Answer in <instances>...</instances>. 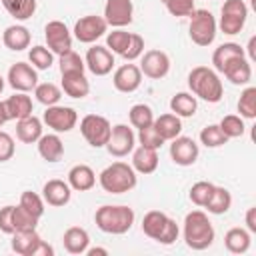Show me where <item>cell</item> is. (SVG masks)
<instances>
[{
	"mask_svg": "<svg viewBox=\"0 0 256 256\" xmlns=\"http://www.w3.org/2000/svg\"><path fill=\"white\" fill-rule=\"evenodd\" d=\"M134 218H136L134 210L124 204H104V206L96 208V212H94L96 226L102 232L114 234V236L126 234L132 228Z\"/></svg>",
	"mask_w": 256,
	"mask_h": 256,
	"instance_id": "1",
	"label": "cell"
},
{
	"mask_svg": "<svg viewBox=\"0 0 256 256\" xmlns=\"http://www.w3.org/2000/svg\"><path fill=\"white\" fill-rule=\"evenodd\" d=\"M182 234H184V242L188 248L192 250H206L212 246L214 242V226L208 218L206 212L202 210H192L186 214L184 218V228H182Z\"/></svg>",
	"mask_w": 256,
	"mask_h": 256,
	"instance_id": "2",
	"label": "cell"
},
{
	"mask_svg": "<svg viewBox=\"0 0 256 256\" xmlns=\"http://www.w3.org/2000/svg\"><path fill=\"white\" fill-rule=\"evenodd\" d=\"M188 88L192 90L194 96H198L210 104L220 102L224 96V86H222L218 72L214 68H208V66H196L190 70Z\"/></svg>",
	"mask_w": 256,
	"mask_h": 256,
	"instance_id": "3",
	"label": "cell"
},
{
	"mask_svg": "<svg viewBox=\"0 0 256 256\" xmlns=\"http://www.w3.org/2000/svg\"><path fill=\"white\" fill-rule=\"evenodd\" d=\"M138 182L136 170L132 168V164L126 162H112L110 166H106L100 174H98V184L102 186L104 192L108 194H124L130 192Z\"/></svg>",
	"mask_w": 256,
	"mask_h": 256,
	"instance_id": "4",
	"label": "cell"
},
{
	"mask_svg": "<svg viewBox=\"0 0 256 256\" xmlns=\"http://www.w3.org/2000/svg\"><path fill=\"white\" fill-rule=\"evenodd\" d=\"M142 232L148 238H152L164 246H170L178 240L180 228H178L176 220H172L168 214H164L160 210H150L142 218Z\"/></svg>",
	"mask_w": 256,
	"mask_h": 256,
	"instance_id": "5",
	"label": "cell"
},
{
	"mask_svg": "<svg viewBox=\"0 0 256 256\" xmlns=\"http://www.w3.org/2000/svg\"><path fill=\"white\" fill-rule=\"evenodd\" d=\"M216 30H218V22L210 10H204V8L192 10L188 34L196 46H210L216 38Z\"/></svg>",
	"mask_w": 256,
	"mask_h": 256,
	"instance_id": "6",
	"label": "cell"
},
{
	"mask_svg": "<svg viewBox=\"0 0 256 256\" xmlns=\"http://www.w3.org/2000/svg\"><path fill=\"white\" fill-rule=\"evenodd\" d=\"M12 250L20 256H54V248L40 238L34 230H16L10 242Z\"/></svg>",
	"mask_w": 256,
	"mask_h": 256,
	"instance_id": "7",
	"label": "cell"
},
{
	"mask_svg": "<svg viewBox=\"0 0 256 256\" xmlns=\"http://www.w3.org/2000/svg\"><path fill=\"white\" fill-rule=\"evenodd\" d=\"M80 132L92 148H104L110 138L112 124L108 122V118L100 114H86L80 120Z\"/></svg>",
	"mask_w": 256,
	"mask_h": 256,
	"instance_id": "8",
	"label": "cell"
},
{
	"mask_svg": "<svg viewBox=\"0 0 256 256\" xmlns=\"http://www.w3.org/2000/svg\"><path fill=\"white\" fill-rule=\"evenodd\" d=\"M220 30L228 36H234V34H240V30L244 28L246 24V18H248V6L244 0H226L222 4V10H220Z\"/></svg>",
	"mask_w": 256,
	"mask_h": 256,
	"instance_id": "9",
	"label": "cell"
},
{
	"mask_svg": "<svg viewBox=\"0 0 256 256\" xmlns=\"http://www.w3.org/2000/svg\"><path fill=\"white\" fill-rule=\"evenodd\" d=\"M108 150L110 156H116V158H124L128 154H132V150L136 148V134L130 126L126 124H116L112 126V132H110V138L104 146Z\"/></svg>",
	"mask_w": 256,
	"mask_h": 256,
	"instance_id": "10",
	"label": "cell"
},
{
	"mask_svg": "<svg viewBox=\"0 0 256 256\" xmlns=\"http://www.w3.org/2000/svg\"><path fill=\"white\" fill-rule=\"evenodd\" d=\"M42 122L52 128L56 134H62V132H70L76 122H78V114L74 108L70 106H60V104H54V106H46L44 110V116H42Z\"/></svg>",
	"mask_w": 256,
	"mask_h": 256,
	"instance_id": "11",
	"label": "cell"
},
{
	"mask_svg": "<svg viewBox=\"0 0 256 256\" xmlns=\"http://www.w3.org/2000/svg\"><path fill=\"white\" fill-rule=\"evenodd\" d=\"M108 30V24L104 20V16H96V14H88L82 16L80 20H76L74 24V38L82 44H94L98 38H102Z\"/></svg>",
	"mask_w": 256,
	"mask_h": 256,
	"instance_id": "12",
	"label": "cell"
},
{
	"mask_svg": "<svg viewBox=\"0 0 256 256\" xmlns=\"http://www.w3.org/2000/svg\"><path fill=\"white\" fill-rule=\"evenodd\" d=\"M44 38L48 44V50L56 56H62L72 50V32L68 26L60 20H50L44 28Z\"/></svg>",
	"mask_w": 256,
	"mask_h": 256,
	"instance_id": "13",
	"label": "cell"
},
{
	"mask_svg": "<svg viewBox=\"0 0 256 256\" xmlns=\"http://www.w3.org/2000/svg\"><path fill=\"white\" fill-rule=\"evenodd\" d=\"M6 80L16 92H30L38 84V72L28 62H16L8 68Z\"/></svg>",
	"mask_w": 256,
	"mask_h": 256,
	"instance_id": "14",
	"label": "cell"
},
{
	"mask_svg": "<svg viewBox=\"0 0 256 256\" xmlns=\"http://www.w3.org/2000/svg\"><path fill=\"white\" fill-rule=\"evenodd\" d=\"M138 68L146 78L160 80L170 72V56L164 50H156V48L148 50V52H144L142 62H140Z\"/></svg>",
	"mask_w": 256,
	"mask_h": 256,
	"instance_id": "15",
	"label": "cell"
},
{
	"mask_svg": "<svg viewBox=\"0 0 256 256\" xmlns=\"http://www.w3.org/2000/svg\"><path fill=\"white\" fill-rule=\"evenodd\" d=\"M84 64L86 68L94 74V76H106L112 72L114 68V54L106 48V46H100V44H94L86 50V56H84Z\"/></svg>",
	"mask_w": 256,
	"mask_h": 256,
	"instance_id": "16",
	"label": "cell"
},
{
	"mask_svg": "<svg viewBox=\"0 0 256 256\" xmlns=\"http://www.w3.org/2000/svg\"><path fill=\"white\" fill-rule=\"evenodd\" d=\"M134 18L132 0H106L104 4V20L112 28H124Z\"/></svg>",
	"mask_w": 256,
	"mask_h": 256,
	"instance_id": "17",
	"label": "cell"
},
{
	"mask_svg": "<svg viewBox=\"0 0 256 256\" xmlns=\"http://www.w3.org/2000/svg\"><path fill=\"white\" fill-rule=\"evenodd\" d=\"M170 158L174 164L178 166H192L198 160L200 148L198 144L190 138V136H176L174 140H170Z\"/></svg>",
	"mask_w": 256,
	"mask_h": 256,
	"instance_id": "18",
	"label": "cell"
},
{
	"mask_svg": "<svg viewBox=\"0 0 256 256\" xmlns=\"http://www.w3.org/2000/svg\"><path fill=\"white\" fill-rule=\"evenodd\" d=\"M112 84L118 92L122 94H130L134 90L140 88L142 84V72L136 64H122L120 68L114 70V76H112Z\"/></svg>",
	"mask_w": 256,
	"mask_h": 256,
	"instance_id": "19",
	"label": "cell"
},
{
	"mask_svg": "<svg viewBox=\"0 0 256 256\" xmlns=\"http://www.w3.org/2000/svg\"><path fill=\"white\" fill-rule=\"evenodd\" d=\"M42 198L48 206H54V208H60V206H66L72 198V188L68 182L64 180H58V178H52L48 180L44 186H42Z\"/></svg>",
	"mask_w": 256,
	"mask_h": 256,
	"instance_id": "20",
	"label": "cell"
},
{
	"mask_svg": "<svg viewBox=\"0 0 256 256\" xmlns=\"http://www.w3.org/2000/svg\"><path fill=\"white\" fill-rule=\"evenodd\" d=\"M222 74L236 86H246L250 80H252V66H250V60L246 56H240V58H234L230 60Z\"/></svg>",
	"mask_w": 256,
	"mask_h": 256,
	"instance_id": "21",
	"label": "cell"
},
{
	"mask_svg": "<svg viewBox=\"0 0 256 256\" xmlns=\"http://www.w3.org/2000/svg\"><path fill=\"white\" fill-rule=\"evenodd\" d=\"M68 184L76 192L92 190L96 184V174L88 164H76L68 170Z\"/></svg>",
	"mask_w": 256,
	"mask_h": 256,
	"instance_id": "22",
	"label": "cell"
},
{
	"mask_svg": "<svg viewBox=\"0 0 256 256\" xmlns=\"http://www.w3.org/2000/svg\"><path fill=\"white\" fill-rule=\"evenodd\" d=\"M2 42L8 50L12 52H22L30 46V30L22 24H12L4 30L2 34Z\"/></svg>",
	"mask_w": 256,
	"mask_h": 256,
	"instance_id": "23",
	"label": "cell"
},
{
	"mask_svg": "<svg viewBox=\"0 0 256 256\" xmlns=\"http://www.w3.org/2000/svg\"><path fill=\"white\" fill-rule=\"evenodd\" d=\"M4 104H6V112H8L10 120H22L34 112L32 98L26 92H16V94L8 96L4 100Z\"/></svg>",
	"mask_w": 256,
	"mask_h": 256,
	"instance_id": "24",
	"label": "cell"
},
{
	"mask_svg": "<svg viewBox=\"0 0 256 256\" xmlns=\"http://www.w3.org/2000/svg\"><path fill=\"white\" fill-rule=\"evenodd\" d=\"M38 154L46 160V162H58L64 156V142L60 140V136L54 134H42L38 138Z\"/></svg>",
	"mask_w": 256,
	"mask_h": 256,
	"instance_id": "25",
	"label": "cell"
},
{
	"mask_svg": "<svg viewBox=\"0 0 256 256\" xmlns=\"http://www.w3.org/2000/svg\"><path fill=\"white\" fill-rule=\"evenodd\" d=\"M158 150L138 146L132 150V168L140 174H152L158 168Z\"/></svg>",
	"mask_w": 256,
	"mask_h": 256,
	"instance_id": "26",
	"label": "cell"
},
{
	"mask_svg": "<svg viewBox=\"0 0 256 256\" xmlns=\"http://www.w3.org/2000/svg\"><path fill=\"white\" fill-rule=\"evenodd\" d=\"M62 92L70 98H86L90 92V82L84 72L62 74Z\"/></svg>",
	"mask_w": 256,
	"mask_h": 256,
	"instance_id": "27",
	"label": "cell"
},
{
	"mask_svg": "<svg viewBox=\"0 0 256 256\" xmlns=\"http://www.w3.org/2000/svg\"><path fill=\"white\" fill-rule=\"evenodd\" d=\"M62 244H64V250L68 254H86V248L90 244V236L84 228L70 226L62 236Z\"/></svg>",
	"mask_w": 256,
	"mask_h": 256,
	"instance_id": "28",
	"label": "cell"
},
{
	"mask_svg": "<svg viewBox=\"0 0 256 256\" xmlns=\"http://www.w3.org/2000/svg\"><path fill=\"white\" fill-rule=\"evenodd\" d=\"M42 136V120L36 118L34 114L16 120V138L24 144H34Z\"/></svg>",
	"mask_w": 256,
	"mask_h": 256,
	"instance_id": "29",
	"label": "cell"
},
{
	"mask_svg": "<svg viewBox=\"0 0 256 256\" xmlns=\"http://www.w3.org/2000/svg\"><path fill=\"white\" fill-rule=\"evenodd\" d=\"M250 242H252V234L246 228H240V226H234V228H230L224 234V246H226V250L230 254H244V252H248Z\"/></svg>",
	"mask_w": 256,
	"mask_h": 256,
	"instance_id": "30",
	"label": "cell"
},
{
	"mask_svg": "<svg viewBox=\"0 0 256 256\" xmlns=\"http://www.w3.org/2000/svg\"><path fill=\"white\" fill-rule=\"evenodd\" d=\"M240 56H246V52H244V48H242L240 44H236V42H224V44H220V46L214 50V54H212V66H214L216 72L222 74L224 66H226L230 60L240 58Z\"/></svg>",
	"mask_w": 256,
	"mask_h": 256,
	"instance_id": "31",
	"label": "cell"
},
{
	"mask_svg": "<svg viewBox=\"0 0 256 256\" xmlns=\"http://www.w3.org/2000/svg\"><path fill=\"white\" fill-rule=\"evenodd\" d=\"M152 126H154L156 132L164 138V142H166V140H174V138L180 136V132H182V122H180V118H178L176 114H172V112L160 114L158 118H154Z\"/></svg>",
	"mask_w": 256,
	"mask_h": 256,
	"instance_id": "32",
	"label": "cell"
},
{
	"mask_svg": "<svg viewBox=\"0 0 256 256\" xmlns=\"http://www.w3.org/2000/svg\"><path fill=\"white\" fill-rule=\"evenodd\" d=\"M196 108H198L196 96H192L190 92H176L170 98V110L178 118H192L196 114Z\"/></svg>",
	"mask_w": 256,
	"mask_h": 256,
	"instance_id": "33",
	"label": "cell"
},
{
	"mask_svg": "<svg viewBox=\"0 0 256 256\" xmlns=\"http://www.w3.org/2000/svg\"><path fill=\"white\" fill-rule=\"evenodd\" d=\"M230 206H232V194L224 186H214V192H212V196H210V200L206 202L204 208L210 214L220 216V214H226L230 210Z\"/></svg>",
	"mask_w": 256,
	"mask_h": 256,
	"instance_id": "34",
	"label": "cell"
},
{
	"mask_svg": "<svg viewBox=\"0 0 256 256\" xmlns=\"http://www.w3.org/2000/svg\"><path fill=\"white\" fill-rule=\"evenodd\" d=\"M0 2L6 8V12L20 22L32 18L36 12V0H0Z\"/></svg>",
	"mask_w": 256,
	"mask_h": 256,
	"instance_id": "35",
	"label": "cell"
},
{
	"mask_svg": "<svg viewBox=\"0 0 256 256\" xmlns=\"http://www.w3.org/2000/svg\"><path fill=\"white\" fill-rule=\"evenodd\" d=\"M130 38H132V32H126L124 28H114L112 32L106 34V48L112 54L122 56L130 44Z\"/></svg>",
	"mask_w": 256,
	"mask_h": 256,
	"instance_id": "36",
	"label": "cell"
},
{
	"mask_svg": "<svg viewBox=\"0 0 256 256\" xmlns=\"http://www.w3.org/2000/svg\"><path fill=\"white\" fill-rule=\"evenodd\" d=\"M34 96H36V100H38L40 104H44V106H54V104H58L60 98H62V88H58V86L52 84V82H42V84H36Z\"/></svg>",
	"mask_w": 256,
	"mask_h": 256,
	"instance_id": "37",
	"label": "cell"
},
{
	"mask_svg": "<svg viewBox=\"0 0 256 256\" xmlns=\"http://www.w3.org/2000/svg\"><path fill=\"white\" fill-rule=\"evenodd\" d=\"M238 112L242 118L254 120L256 118V88L254 86H246L240 94L238 100Z\"/></svg>",
	"mask_w": 256,
	"mask_h": 256,
	"instance_id": "38",
	"label": "cell"
},
{
	"mask_svg": "<svg viewBox=\"0 0 256 256\" xmlns=\"http://www.w3.org/2000/svg\"><path fill=\"white\" fill-rule=\"evenodd\" d=\"M128 118H130V124L140 130V128H146L154 122V112L148 104H134L128 112Z\"/></svg>",
	"mask_w": 256,
	"mask_h": 256,
	"instance_id": "39",
	"label": "cell"
},
{
	"mask_svg": "<svg viewBox=\"0 0 256 256\" xmlns=\"http://www.w3.org/2000/svg\"><path fill=\"white\" fill-rule=\"evenodd\" d=\"M200 142L206 146V148H220L228 142L226 134L220 130L218 124H208L200 130Z\"/></svg>",
	"mask_w": 256,
	"mask_h": 256,
	"instance_id": "40",
	"label": "cell"
},
{
	"mask_svg": "<svg viewBox=\"0 0 256 256\" xmlns=\"http://www.w3.org/2000/svg\"><path fill=\"white\" fill-rule=\"evenodd\" d=\"M28 60L36 70H48L54 64V54L46 46H32L28 50Z\"/></svg>",
	"mask_w": 256,
	"mask_h": 256,
	"instance_id": "41",
	"label": "cell"
},
{
	"mask_svg": "<svg viewBox=\"0 0 256 256\" xmlns=\"http://www.w3.org/2000/svg\"><path fill=\"white\" fill-rule=\"evenodd\" d=\"M20 206L28 212V214H32L34 218H42V214H44V198L42 196H38L36 192H32V190H24L22 192V196H20Z\"/></svg>",
	"mask_w": 256,
	"mask_h": 256,
	"instance_id": "42",
	"label": "cell"
},
{
	"mask_svg": "<svg viewBox=\"0 0 256 256\" xmlns=\"http://www.w3.org/2000/svg\"><path fill=\"white\" fill-rule=\"evenodd\" d=\"M218 126H220V130L226 134V138H240V136L246 132V126H244L242 116H236V114L224 116Z\"/></svg>",
	"mask_w": 256,
	"mask_h": 256,
	"instance_id": "43",
	"label": "cell"
},
{
	"mask_svg": "<svg viewBox=\"0 0 256 256\" xmlns=\"http://www.w3.org/2000/svg\"><path fill=\"white\" fill-rule=\"evenodd\" d=\"M58 64H60V74H70V72H84V70H86L84 58H82L78 52H74V50H70V52L62 54Z\"/></svg>",
	"mask_w": 256,
	"mask_h": 256,
	"instance_id": "44",
	"label": "cell"
},
{
	"mask_svg": "<svg viewBox=\"0 0 256 256\" xmlns=\"http://www.w3.org/2000/svg\"><path fill=\"white\" fill-rule=\"evenodd\" d=\"M212 192H214V184H212V182H206V180H200V182L192 184V188H190V194H188V196H190V200H192L196 206L204 208V206H206V202L210 200Z\"/></svg>",
	"mask_w": 256,
	"mask_h": 256,
	"instance_id": "45",
	"label": "cell"
},
{
	"mask_svg": "<svg viewBox=\"0 0 256 256\" xmlns=\"http://www.w3.org/2000/svg\"><path fill=\"white\" fill-rule=\"evenodd\" d=\"M12 224H14V232L16 230H34L38 226V218H34L32 214H28L18 204V206H14V212H12Z\"/></svg>",
	"mask_w": 256,
	"mask_h": 256,
	"instance_id": "46",
	"label": "cell"
},
{
	"mask_svg": "<svg viewBox=\"0 0 256 256\" xmlns=\"http://www.w3.org/2000/svg\"><path fill=\"white\" fill-rule=\"evenodd\" d=\"M136 140L140 142V146L154 148V150H160V148H162V144H164V138L156 132V128H154L152 124H150V126H146V128H140V130H138Z\"/></svg>",
	"mask_w": 256,
	"mask_h": 256,
	"instance_id": "47",
	"label": "cell"
},
{
	"mask_svg": "<svg viewBox=\"0 0 256 256\" xmlns=\"http://www.w3.org/2000/svg\"><path fill=\"white\" fill-rule=\"evenodd\" d=\"M166 10L176 16V18H182V16H190L192 10H194V0H160Z\"/></svg>",
	"mask_w": 256,
	"mask_h": 256,
	"instance_id": "48",
	"label": "cell"
},
{
	"mask_svg": "<svg viewBox=\"0 0 256 256\" xmlns=\"http://www.w3.org/2000/svg\"><path fill=\"white\" fill-rule=\"evenodd\" d=\"M142 54H144V38H142L140 34H134V32H132L130 44H128L126 52L122 54V58H124V60H128V62H132V60L140 58Z\"/></svg>",
	"mask_w": 256,
	"mask_h": 256,
	"instance_id": "49",
	"label": "cell"
},
{
	"mask_svg": "<svg viewBox=\"0 0 256 256\" xmlns=\"http://www.w3.org/2000/svg\"><path fill=\"white\" fill-rule=\"evenodd\" d=\"M16 152V144H14V138L0 130V162H8Z\"/></svg>",
	"mask_w": 256,
	"mask_h": 256,
	"instance_id": "50",
	"label": "cell"
},
{
	"mask_svg": "<svg viewBox=\"0 0 256 256\" xmlns=\"http://www.w3.org/2000/svg\"><path fill=\"white\" fill-rule=\"evenodd\" d=\"M12 212H14V206H4L0 208V232L4 234H14V224H12Z\"/></svg>",
	"mask_w": 256,
	"mask_h": 256,
	"instance_id": "51",
	"label": "cell"
},
{
	"mask_svg": "<svg viewBox=\"0 0 256 256\" xmlns=\"http://www.w3.org/2000/svg\"><path fill=\"white\" fill-rule=\"evenodd\" d=\"M246 230L250 234H256V208H248L246 210Z\"/></svg>",
	"mask_w": 256,
	"mask_h": 256,
	"instance_id": "52",
	"label": "cell"
},
{
	"mask_svg": "<svg viewBox=\"0 0 256 256\" xmlns=\"http://www.w3.org/2000/svg\"><path fill=\"white\" fill-rule=\"evenodd\" d=\"M254 46H256V38L252 36V38L248 40V46H246V50H244V52H248V60H250V62L256 58V50H254Z\"/></svg>",
	"mask_w": 256,
	"mask_h": 256,
	"instance_id": "53",
	"label": "cell"
},
{
	"mask_svg": "<svg viewBox=\"0 0 256 256\" xmlns=\"http://www.w3.org/2000/svg\"><path fill=\"white\" fill-rule=\"evenodd\" d=\"M86 254L88 256H108V250L100 248V246H94V248H86Z\"/></svg>",
	"mask_w": 256,
	"mask_h": 256,
	"instance_id": "54",
	"label": "cell"
},
{
	"mask_svg": "<svg viewBox=\"0 0 256 256\" xmlns=\"http://www.w3.org/2000/svg\"><path fill=\"white\" fill-rule=\"evenodd\" d=\"M8 120H10V116H8V112H6V104L0 102V128H2Z\"/></svg>",
	"mask_w": 256,
	"mask_h": 256,
	"instance_id": "55",
	"label": "cell"
},
{
	"mask_svg": "<svg viewBox=\"0 0 256 256\" xmlns=\"http://www.w3.org/2000/svg\"><path fill=\"white\" fill-rule=\"evenodd\" d=\"M4 84H6V82H4V76L0 74V94H2V90H4Z\"/></svg>",
	"mask_w": 256,
	"mask_h": 256,
	"instance_id": "56",
	"label": "cell"
}]
</instances>
